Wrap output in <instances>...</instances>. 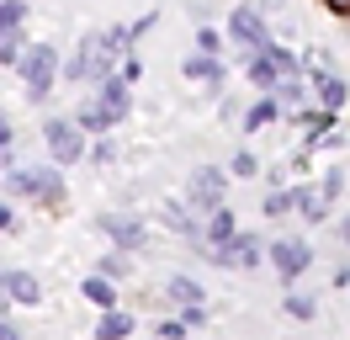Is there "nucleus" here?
Instances as JSON below:
<instances>
[{
    "instance_id": "nucleus-1",
    "label": "nucleus",
    "mask_w": 350,
    "mask_h": 340,
    "mask_svg": "<svg viewBox=\"0 0 350 340\" xmlns=\"http://www.w3.org/2000/svg\"><path fill=\"white\" fill-rule=\"evenodd\" d=\"M128 112H133V85H122L117 75H107V80L90 85V96L80 101L75 127H80L85 138H101V133H111L117 123H128Z\"/></svg>"
},
{
    "instance_id": "nucleus-2",
    "label": "nucleus",
    "mask_w": 350,
    "mask_h": 340,
    "mask_svg": "<svg viewBox=\"0 0 350 340\" xmlns=\"http://www.w3.org/2000/svg\"><path fill=\"white\" fill-rule=\"evenodd\" d=\"M16 69H22V80H27V101L43 106L48 90H53V80H59V48H53V42H32Z\"/></svg>"
},
{
    "instance_id": "nucleus-3",
    "label": "nucleus",
    "mask_w": 350,
    "mask_h": 340,
    "mask_svg": "<svg viewBox=\"0 0 350 340\" xmlns=\"http://www.w3.org/2000/svg\"><path fill=\"white\" fill-rule=\"evenodd\" d=\"M117 64H122V53L107 42V32H96V38L80 42V53L64 64V75L75 85H80V80H107V75H117Z\"/></svg>"
},
{
    "instance_id": "nucleus-4",
    "label": "nucleus",
    "mask_w": 350,
    "mask_h": 340,
    "mask_svg": "<svg viewBox=\"0 0 350 340\" xmlns=\"http://www.w3.org/2000/svg\"><path fill=\"white\" fill-rule=\"evenodd\" d=\"M202 260H213L218 271H255L265 260V245H260V234H234L228 245H207Z\"/></svg>"
},
{
    "instance_id": "nucleus-5",
    "label": "nucleus",
    "mask_w": 350,
    "mask_h": 340,
    "mask_svg": "<svg viewBox=\"0 0 350 340\" xmlns=\"http://www.w3.org/2000/svg\"><path fill=\"white\" fill-rule=\"evenodd\" d=\"M228 38L244 48V59H250V53H265V48L276 42V38H271V21H265L260 5H234V16H228Z\"/></svg>"
},
{
    "instance_id": "nucleus-6",
    "label": "nucleus",
    "mask_w": 350,
    "mask_h": 340,
    "mask_svg": "<svg viewBox=\"0 0 350 340\" xmlns=\"http://www.w3.org/2000/svg\"><path fill=\"white\" fill-rule=\"evenodd\" d=\"M265 260H271V271L292 287V282L313 266V245H308V239H297V234H286V239H271V245H265Z\"/></svg>"
},
{
    "instance_id": "nucleus-7",
    "label": "nucleus",
    "mask_w": 350,
    "mask_h": 340,
    "mask_svg": "<svg viewBox=\"0 0 350 340\" xmlns=\"http://www.w3.org/2000/svg\"><path fill=\"white\" fill-rule=\"evenodd\" d=\"M43 144H48V160H53V165H75V160L85 154V133L75 127V117H48Z\"/></svg>"
},
{
    "instance_id": "nucleus-8",
    "label": "nucleus",
    "mask_w": 350,
    "mask_h": 340,
    "mask_svg": "<svg viewBox=\"0 0 350 340\" xmlns=\"http://www.w3.org/2000/svg\"><path fill=\"white\" fill-rule=\"evenodd\" d=\"M218 202H228V170L197 165V170H191V208H197V212H213Z\"/></svg>"
},
{
    "instance_id": "nucleus-9",
    "label": "nucleus",
    "mask_w": 350,
    "mask_h": 340,
    "mask_svg": "<svg viewBox=\"0 0 350 340\" xmlns=\"http://www.w3.org/2000/svg\"><path fill=\"white\" fill-rule=\"evenodd\" d=\"M96 229L111 239V250H128V255L144 250V239H149L144 223H138V218H122V212H101V218H96Z\"/></svg>"
},
{
    "instance_id": "nucleus-10",
    "label": "nucleus",
    "mask_w": 350,
    "mask_h": 340,
    "mask_svg": "<svg viewBox=\"0 0 350 340\" xmlns=\"http://www.w3.org/2000/svg\"><path fill=\"white\" fill-rule=\"evenodd\" d=\"M0 287L11 293V303H16V308H38V303H43V282H38V271L11 266V271H0Z\"/></svg>"
},
{
    "instance_id": "nucleus-11",
    "label": "nucleus",
    "mask_w": 350,
    "mask_h": 340,
    "mask_svg": "<svg viewBox=\"0 0 350 340\" xmlns=\"http://www.w3.org/2000/svg\"><path fill=\"white\" fill-rule=\"evenodd\" d=\"M308 80H313V96H319V106L324 112H340V106L350 101V85L334 75V69H319V64H308Z\"/></svg>"
},
{
    "instance_id": "nucleus-12",
    "label": "nucleus",
    "mask_w": 350,
    "mask_h": 340,
    "mask_svg": "<svg viewBox=\"0 0 350 340\" xmlns=\"http://www.w3.org/2000/svg\"><path fill=\"white\" fill-rule=\"evenodd\" d=\"M159 218H165V229H170V234H180L186 245H197V250H202V212H191V202H165Z\"/></svg>"
},
{
    "instance_id": "nucleus-13",
    "label": "nucleus",
    "mask_w": 350,
    "mask_h": 340,
    "mask_svg": "<svg viewBox=\"0 0 350 340\" xmlns=\"http://www.w3.org/2000/svg\"><path fill=\"white\" fill-rule=\"evenodd\" d=\"M32 202H43V208L64 202V170L59 165H32Z\"/></svg>"
},
{
    "instance_id": "nucleus-14",
    "label": "nucleus",
    "mask_w": 350,
    "mask_h": 340,
    "mask_svg": "<svg viewBox=\"0 0 350 340\" xmlns=\"http://www.w3.org/2000/svg\"><path fill=\"white\" fill-rule=\"evenodd\" d=\"M234 234H239V223H234V208H228V202H218L213 212H202V250H207V245H228Z\"/></svg>"
},
{
    "instance_id": "nucleus-15",
    "label": "nucleus",
    "mask_w": 350,
    "mask_h": 340,
    "mask_svg": "<svg viewBox=\"0 0 350 340\" xmlns=\"http://www.w3.org/2000/svg\"><path fill=\"white\" fill-rule=\"evenodd\" d=\"M271 48H276V42H271ZM271 48H265V53H250V59H244V69H250V85H255L260 96H271V90L282 85V64H276V53H271Z\"/></svg>"
},
{
    "instance_id": "nucleus-16",
    "label": "nucleus",
    "mask_w": 350,
    "mask_h": 340,
    "mask_svg": "<svg viewBox=\"0 0 350 340\" xmlns=\"http://www.w3.org/2000/svg\"><path fill=\"white\" fill-rule=\"evenodd\" d=\"M165 303H170L175 314H180V308H202V303H207V293H202V282H197V276L175 271L170 282H165Z\"/></svg>"
},
{
    "instance_id": "nucleus-17",
    "label": "nucleus",
    "mask_w": 350,
    "mask_h": 340,
    "mask_svg": "<svg viewBox=\"0 0 350 340\" xmlns=\"http://www.w3.org/2000/svg\"><path fill=\"white\" fill-rule=\"evenodd\" d=\"M292 218H303V223H324L329 218V202L319 197V186H308V181L292 186Z\"/></svg>"
},
{
    "instance_id": "nucleus-18",
    "label": "nucleus",
    "mask_w": 350,
    "mask_h": 340,
    "mask_svg": "<svg viewBox=\"0 0 350 340\" xmlns=\"http://www.w3.org/2000/svg\"><path fill=\"white\" fill-rule=\"evenodd\" d=\"M297 127H303V144L319 149L329 138V127H334V112H324V106H297Z\"/></svg>"
},
{
    "instance_id": "nucleus-19",
    "label": "nucleus",
    "mask_w": 350,
    "mask_h": 340,
    "mask_svg": "<svg viewBox=\"0 0 350 340\" xmlns=\"http://www.w3.org/2000/svg\"><path fill=\"white\" fill-rule=\"evenodd\" d=\"M80 298H85L96 314H107V308H117V282H107L101 271H90L85 282H80Z\"/></svg>"
},
{
    "instance_id": "nucleus-20",
    "label": "nucleus",
    "mask_w": 350,
    "mask_h": 340,
    "mask_svg": "<svg viewBox=\"0 0 350 340\" xmlns=\"http://www.w3.org/2000/svg\"><path fill=\"white\" fill-rule=\"evenodd\" d=\"M276 117H282V101H276V96H255V101L244 106L239 127H244V133H260V127H271Z\"/></svg>"
},
{
    "instance_id": "nucleus-21",
    "label": "nucleus",
    "mask_w": 350,
    "mask_h": 340,
    "mask_svg": "<svg viewBox=\"0 0 350 340\" xmlns=\"http://www.w3.org/2000/svg\"><path fill=\"white\" fill-rule=\"evenodd\" d=\"M133 324H138V319H133L128 308H107V314L96 319L90 340H128V335H133Z\"/></svg>"
},
{
    "instance_id": "nucleus-22",
    "label": "nucleus",
    "mask_w": 350,
    "mask_h": 340,
    "mask_svg": "<svg viewBox=\"0 0 350 340\" xmlns=\"http://www.w3.org/2000/svg\"><path fill=\"white\" fill-rule=\"evenodd\" d=\"M180 69H186V80H202V85H223V80H228L223 59H207V53H191Z\"/></svg>"
},
{
    "instance_id": "nucleus-23",
    "label": "nucleus",
    "mask_w": 350,
    "mask_h": 340,
    "mask_svg": "<svg viewBox=\"0 0 350 340\" xmlns=\"http://www.w3.org/2000/svg\"><path fill=\"white\" fill-rule=\"evenodd\" d=\"M27 53V38H22V27H0V64L5 69H16Z\"/></svg>"
},
{
    "instance_id": "nucleus-24",
    "label": "nucleus",
    "mask_w": 350,
    "mask_h": 340,
    "mask_svg": "<svg viewBox=\"0 0 350 340\" xmlns=\"http://www.w3.org/2000/svg\"><path fill=\"white\" fill-rule=\"evenodd\" d=\"M282 308H286V319H303V324H308V319H319V298H313V293H297V287H292V293L282 298Z\"/></svg>"
},
{
    "instance_id": "nucleus-25",
    "label": "nucleus",
    "mask_w": 350,
    "mask_h": 340,
    "mask_svg": "<svg viewBox=\"0 0 350 340\" xmlns=\"http://www.w3.org/2000/svg\"><path fill=\"white\" fill-rule=\"evenodd\" d=\"M96 271L107 276V282H122V276L133 271V255L128 250H111V255H101V266H96Z\"/></svg>"
},
{
    "instance_id": "nucleus-26",
    "label": "nucleus",
    "mask_w": 350,
    "mask_h": 340,
    "mask_svg": "<svg viewBox=\"0 0 350 340\" xmlns=\"http://www.w3.org/2000/svg\"><path fill=\"white\" fill-rule=\"evenodd\" d=\"M260 212H265V218H292V186H271Z\"/></svg>"
},
{
    "instance_id": "nucleus-27",
    "label": "nucleus",
    "mask_w": 350,
    "mask_h": 340,
    "mask_svg": "<svg viewBox=\"0 0 350 340\" xmlns=\"http://www.w3.org/2000/svg\"><path fill=\"white\" fill-rule=\"evenodd\" d=\"M228 175H239V181H255V175H260V160H255L250 149H239V154L228 160Z\"/></svg>"
},
{
    "instance_id": "nucleus-28",
    "label": "nucleus",
    "mask_w": 350,
    "mask_h": 340,
    "mask_svg": "<svg viewBox=\"0 0 350 340\" xmlns=\"http://www.w3.org/2000/svg\"><path fill=\"white\" fill-rule=\"evenodd\" d=\"M340 191H345V165H334L324 175V181H319V197H324L329 208H334V202H340Z\"/></svg>"
},
{
    "instance_id": "nucleus-29",
    "label": "nucleus",
    "mask_w": 350,
    "mask_h": 340,
    "mask_svg": "<svg viewBox=\"0 0 350 340\" xmlns=\"http://www.w3.org/2000/svg\"><path fill=\"white\" fill-rule=\"evenodd\" d=\"M271 96H276L282 106H297V101H303V75H282V85H276Z\"/></svg>"
},
{
    "instance_id": "nucleus-30",
    "label": "nucleus",
    "mask_w": 350,
    "mask_h": 340,
    "mask_svg": "<svg viewBox=\"0 0 350 340\" xmlns=\"http://www.w3.org/2000/svg\"><path fill=\"white\" fill-rule=\"evenodd\" d=\"M197 53L223 59V32H218V27H197Z\"/></svg>"
},
{
    "instance_id": "nucleus-31",
    "label": "nucleus",
    "mask_w": 350,
    "mask_h": 340,
    "mask_svg": "<svg viewBox=\"0 0 350 340\" xmlns=\"http://www.w3.org/2000/svg\"><path fill=\"white\" fill-rule=\"evenodd\" d=\"M154 335H159V340H186V335H191V324L175 314V319H159V324H154Z\"/></svg>"
},
{
    "instance_id": "nucleus-32",
    "label": "nucleus",
    "mask_w": 350,
    "mask_h": 340,
    "mask_svg": "<svg viewBox=\"0 0 350 340\" xmlns=\"http://www.w3.org/2000/svg\"><path fill=\"white\" fill-rule=\"evenodd\" d=\"M27 21V0H0V27H22Z\"/></svg>"
},
{
    "instance_id": "nucleus-33",
    "label": "nucleus",
    "mask_w": 350,
    "mask_h": 340,
    "mask_svg": "<svg viewBox=\"0 0 350 340\" xmlns=\"http://www.w3.org/2000/svg\"><path fill=\"white\" fill-rule=\"evenodd\" d=\"M117 80H122V85H138V80H144V59H138V53H128V59L117 64Z\"/></svg>"
},
{
    "instance_id": "nucleus-34",
    "label": "nucleus",
    "mask_w": 350,
    "mask_h": 340,
    "mask_svg": "<svg viewBox=\"0 0 350 340\" xmlns=\"http://www.w3.org/2000/svg\"><path fill=\"white\" fill-rule=\"evenodd\" d=\"M90 160H96V165H111V160H117V144H111V138H96Z\"/></svg>"
},
{
    "instance_id": "nucleus-35",
    "label": "nucleus",
    "mask_w": 350,
    "mask_h": 340,
    "mask_svg": "<svg viewBox=\"0 0 350 340\" xmlns=\"http://www.w3.org/2000/svg\"><path fill=\"white\" fill-rule=\"evenodd\" d=\"M11 144H16V127H11V117L0 112V154H11Z\"/></svg>"
},
{
    "instance_id": "nucleus-36",
    "label": "nucleus",
    "mask_w": 350,
    "mask_h": 340,
    "mask_svg": "<svg viewBox=\"0 0 350 340\" xmlns=\"http://www.w3.org/2000/svg\"><path fill=\"white\" fill-rule=\"evenodd\" d=\"M180 319H186L191 330H202V324H207V303H202V308H180Z\"/></svg>"
},
{
    "instance_id": "nucleus-37",
    "label": "nucleus",
    "mask_w": 350,
    "mask_h": 340,
    "mask_svg": "<svg viewBox=\"0 0 350 340\" xmlns=\"http://www.w3.org/2000/svg\"><path fill=\"white\" fill-rule=\"evenodd\" d=\"M16 229V208H11V202H0V234H11Z\"/></svg>"
},
{
    "instance_id": "nucleus-38",
    "label": "nucleus",
    "mask_w": 350,
    "mask_h": 340,
    "mask_svg": "<svg viewBox=\"0 0 350 340\" xmlns=\"http://www.w3.org/2000/svg\"><path fill=\"white\" fill-rule=\"evenodd\" d=\"M0 340H22V330H16L11 319H0Z\"/></svg>"
},
{
    "instance_id": "nucleus-39",
    "label": "nucleus",
    "mask_w": 350,
    "mask_h": 340,
    "mask_svg": "<svg viewBox=\"0 0 350 340\" xmlns=\"http://www.w3.org/2000/svg\"><path fill=\"white\" fill-rule=\"evenodd\" d=\"M350 282V260H340V266H334V287H345Z\"/></svg>"
},
{
    "instance_id": "nucleus-40",
    "label": "nucleus",
    "mask_w": 350,
    "mask_h": 340,
    "mask_svg": "<svg viewBox=\"0 0 350 340\" xmlns=\"http://www.w3.org/2000/svg\"><path fill=\"white\" fill-rule=\"evenodd\" d=\"M11 308H16V303H11V293L0 287V319H11Z\"/></svg>"
},
{
    "instance_id": "nucleus-41",
    "label": "nucleus",
    "mask_w": 350,
    "mask_h": 340,
    "mask_svg": "<svg viewBox=\"0 0 350 340\" xmlns=\"http://www.w3.org/2000/svg\"><path fill=\"white\" fill-rule=\"evenodd\" d=\"M329 11H334V16H350V0H324Z\"/></svg>"
},
{
    "instance_id": "nucleus-42",
    "label": "nucleus",
    "mask_w": 350,
    "mask_h": 340,
    "mask_svg": "<svg viewBox=\"0 0 350 340\" xmlns=\"http://www.w3.org/2000/svg\"><path fill=\"white\" fill-rule=\"evenodd\" d=\"M340 239H345V245H350V218H345V229H340Z\"/></svg>"
}]
</instances>
